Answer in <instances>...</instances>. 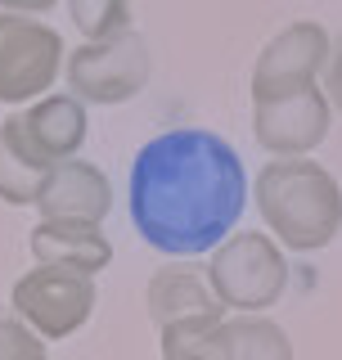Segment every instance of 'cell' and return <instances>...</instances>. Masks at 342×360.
Instances as JSON below:
<instances>
[{
    "instance_id": "1",
    "label": "cell",
    "mask_w": 342,
    "mask_h": 360,
    "mask_svg": "<svg viewBox=\"0 0 342 360\" xmlns=\"http://www.w3.org/2000/svg\"><path fill=\"white\" fill-rule=\"evenodd\" d=\"M243 158L208 127L153 135L131 162V225L171 262H189L225 243L243 217Z\"/></svg>"
},
{
    "instance_id": "2",
    "label": "cell",
    "mask_w": 342,
    "mask_h": 360,
    "mask_svg": "<svg viewBox=\"0 0 342 360\" xmlns=\"http://www.w3.org/2000/svg\"><path fill=\"white\" fill-rule=\"evenodd\" d=\"M257 212L289 252H320L342 230V189L315 158H275L253 180Z\"/></svg>"
},
{
    "instance_id": "3",
    "label": "cell",
    "mask_w": 342,
    "mask_h": 360,
    "mask_svg": "<svg viewBox=\"0 0 342 360\" xmlns=\"http://www.w3.org/2000/svg\"><path fill=\"white\" fill-rule=\"evenodd\" d=\"M212 292L221 297L225 311L239 315H261L270 311L289 288V262H284L279 243L261 230H239L225 243L212 248L208 262Z\"/></svg>"
},
{
    "instance_id": "4",
    "label": "cell",
    "mask_w": 342,
    "mask_h": 360,
    "mask_svg": "<svg viewBox=\"0 0 342 360\" xmlns=\"http://www.w3.org/2000/svg\"><path fill=\"white\" fill-rule=\"evenodd\" d=\"M149 41L135 27L118 32L113 41H86L63 59V77L82 104H127L149 86Z\"/></svg>"
},
{
    "instance_id": "5",
    "label": "cell",
    "mask_w": 342,
    "mask_h": 360,
    "mask_svg": "<svg viewBox=\"0 0 342 360\" xmlns=\"http://www.w3.org/2000/svg\"><path fill=\"white\" fill-rule=\"evenodd\" d=\"M9 307L32 333H41L45 342H63L72 338L95 311V275L68 266H45L37 262V270L14 279L9 288Z\"/></svg>"
},
{
    "instance_id": "6",
    "label": "cell",
    "mask_w": 342,
    "mask_h": 360,
    "mask_svg": "<svg viewBox=\"0 0 342 360\" xmlns=\"http://www.w3.org/2000/svg\"><path fill=\"white\" fill-rule=\"evenodd\" d=\"M63 72V37L27 14H0V104L41 99Z\"/></svg>"
},
{
    "instance_id": "7",
    "label": "cell",
    "mask_w": 342,
    "mask_h": 360,
    "mask_svg": "<svg viewBox=\"0 0 342 360\" xmlns=\"http://www.w3.org/2000/svg\"><path fill=\"white\" fill-rule=\"evenodd\" d=\"M329 54V32L320 22L302 18V22H289L279 37L266 41V50L257 54L253 63V104H270V99H289V95H302V90L315 86V77L324 72Z\"/></svg>"
},
{
    "instance_id": "8",
    "label": "cell",
    "mask_w": 342,
    "mask_h": 360,
    "mask_svg": "<svg viewBox=\"0 0 342 360\" xmlns=\"http://www.w3.org/2000/svg\"><path fill=\"white\" fill-rule=\"evenodd\" d=\"M0 131L14 140V149L41 172H54L59 162L77 158L86 144V108L77 95H41L37 104L9 112Z\"/></svg>"
},
{
    "instance_id": "9",
    "label": "cell",
    "mask_w": 342,
    "mask_h": 360,
    "mask_svg": "<svg viewBox=\"0 0 342 360\" xmlns=\"http://www.w3.org/2000/svg\"><path fill=\"white\" fill-rule=\"evenodd\" d=\"M329 122H334V104L324 99L320 86L289 99L253 104V135L261 149L275 158H306L315 144H324Z\"/></svg>"
},
{
    "instance_id": "10",
    "label": "cell",
    "mask_w": 342,
    "mask_h": 360,
    "mask_svg": "<svg viewBox=\"0 0 342 360\" xmlns=\"http://www.w3.org/2000/svg\"><path fill=\"white\" fill-rule=\"evenodd\" d=\"M41 221H72V225H99L113 212V185L95 162L68 158L45 176V189L37 198Z\"/></svg>"
},
{
    "instance_id": "11",
    "label": "cell",
    "mask_w": 342,
    "mask_h": 360,
    "mask_svg": "<svg viewBox=\"0 0 342 360\" xmlns=\"http://www.w3.org/2000/svg\"><path fill=\"white\" fill-rule=\"evenodd\" d=\"M216 311H225V307L212 292V279L203 266L167 262L149 275V315L158 329L171 320H185V315H216Z\"/></svg>"
},
{
    "instance_id": "12",
    "label": "cell",
    "mask_w": 342,
    "mask_h": 360,
    "mask_svg": "<svg viewBox=\"0 0 342 360\" xmlns=\"http://www.w3.org/2000/svg\"><path fill=\"white\" fill-rule=\"evenodd\" d=\"M32 252L45 266H68L82 275H99L113 266V243L99 225H72V221H41L32 230Z\"/></svg>"
},
{
    "instance_id": "13",
    "label": "cell",
    "mask_w": 342,
    "mask_h": 360,
    "mask_svg": "<svg viewBox=\"0 0 342 360\" xmlns=\"http://www.w3.org/2000/svg\"><path fill=\"white\" fill-rule=\"evenodd\" d=\"M212 360H293V338L266 315H225L212 333Z\"/></svg>"
},
{
    "instance_id": "14",
    "label": "cell",
    "mask_w": 342,
    "mask_h": 360,
    "mask_svg": "<svg viewBox=\"0 0 342 360\" xmlns=\"http://www.w3.org/2000/svg\"><path fill=\"white\" fill-rule=\"evenodd\" d=\"M45 176L41 167H32L27 158L14 149V140H9L5 131H0V202H9V207H37L41 189H45Z\"/></svg>"
},
{
    "instance_id": "15",
    "label": "cell",
    "mask_w": 342,
    "mask_h": 360,
    "mask_svg": "<svg viewBox=\"0 0 342 360\" xmlns=\"http://www.w3.org/2000/svg\"><path fill=\"white\" fill-rule=\"evenodd\" d=\"M221 320H225V311L185 315V320L163 324V360H212V333Z\"/></svg>"
},
{
    "instance_id": "16",
    "label": "cell",
    "mask_w": 342,
    "mask_h": 360,
    "mask_svg": "<svg viewBox=\"0 0 342 360\" xmlns=\"http://www.w3.org/2000/svg\"><path fill=\"white\" fill-rule=\"evenodd\" d=\"M68 18L86 41H113L131 27V5L127 0H68Z\"/></svg>"
},
{
    "instance_id": "17",
    "label": "cell",
    "mask_w": 342,
    "mask_h": 360,
    "mask_svg": "<svg viewBox=\"0 0 342 360\" xmlns=\"http://www.w3.org/2000/svg\"><path fill=\"white\" fill-rule=\"evenodd\" d=\"M0 360H50L45 338L32 333L14 311H0Z\"/></svg>"
},
{
    "instance_id": "18",
    "label": "cell",
    "mask_w": 342,
    "mask_h": 360,
    "mask_svg": "<svg viewBox=\"0 0 342 360\" xmlns=\"http://www.w3.org/2000/svg\"><path fill=\"white\" fill-rule=\"evenodd\" d=\"M320 77H324V86H320V90H324V99L342 112V45H338L334 54H329V63H324V72H320Z\"/></svg>"
},
{
    "instance_id": "19",
    "label": "cell",
    "mask_w": 342,
    "mask_h": 360,
    "mask_svg": "<svg viewBox=\"0 0 342 360\" xmlns=\"http://www.w3.org/2000/svg\"><path fill=\"white\" fill-rule=\"evenodd\" d=\"M59 0H0V9L5 14H27V18H37V14H45V9H54Z\"/></svg>"
}]
</instances>
